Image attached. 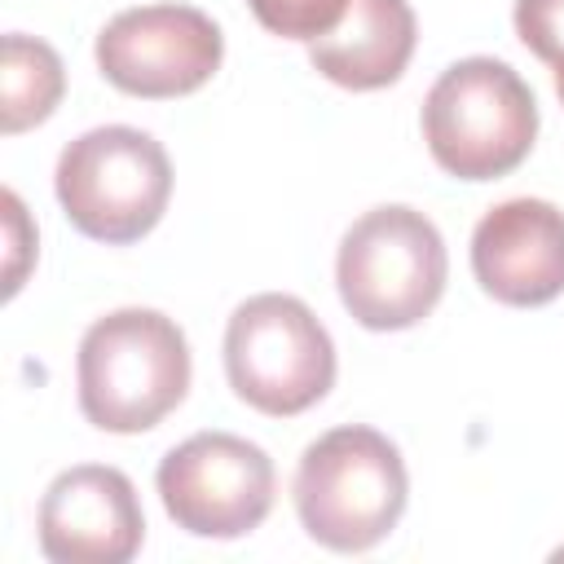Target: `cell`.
Wrapping results in <instances>:
<instances>
[{"label": "cell", "mask_w": 564, "mask_h": 564, "mask_svg": "<svg viewBox=\"0 0 564 564\" xmlns=\"http://www.w3.org/2000/svg\"><path fill=\"white\" fill-rule=\"evenodd\" d=\"M79 410L101 432H150L185 401L189 344L159 308H115L97 317L75 357Z\"/></svg>", "instance_id": "6da1fadb"}, {"label": "cell", "mask_w": 564, "mask_h": 564, "mask_svg": "<svg viewBox=\"0 0 564 564\" xmlns=\"http://www.w3.org/2000/svg\"><path fill=\"white\" fill-rule=\"evenodd\" d=\"M295 516L304 533L330 551H370L383 542L410 498L401 449L361 423L317 436L295 467Z\"/></svg>", "instance_id": "7a4b0ae2"}, {"label": "cell", "mask_w": 564, "mask_h": 564, "mask_svg": "<svg viewBox=\"0 0 564 564\" xmlns=\"http://www.w3.org/2000/svg\"><path fill=\"white\" fill-rule=\"evenodd\" d=\"M538 137L533 88L498 57H463L423 97V141L458 181H494L520 167Z\"/></svg>", "instance_id": "3957f363"}, {"label": "cell", "mask_w": 564, "mask_h": 564, "mask_svg": "<svg viewBox=\"0 0 564 564\" xmlns=\"http://www.w3.org/2000/svg\"><path fill=\"white\" fill-rule=\"evenodd\" d=\"M445 273L449 256L441 229L405 203L357 216L335 256L339 300L366 330L419 326L445 295Z\"/></svg>", "instance_id": "277c9868"}, {"label": "cell", "mask_w": 564, "mask_h": 564, "mask_svg": "<svg viewBox=\"0 0 564 564\" xmlns=\"http://www.w3.org/2000/svg\"><path fill=\"white\" fill-rule=\"evenodd\" d=\"M53 189L66 220L84 238L123 247L163 220L172 198V163L150 132L106 123L62 150Z\"/></svg>", "instance_id": "5b68a950"}, {"label": "cell", "mask_w": 564, "mask_h": 564, "mask_svg": "<svg viewBox=\"0 0 564 564\" xmlns=\"http://www.w3.org/2000/svg\"><path fill=\"white\" fill-rule=\"evenodd\" d=\"M229 388L260 414H300L335 383V344L295 295L264 291L234 308L225 326Z\"/></svg>", "instance_id": "8992f818"}, {"label": "cell", "mask_w": 564, "mask_h": 564, "mask_svg": "<svg viewBox=\"0 0 564 564\" xmlns=\"http://www.w3.org/2000/svg\"><path fill=\"white\" fill-rule=\"evenodd\" d=\"M159 498L194 538H242L273 511V458L234 432H198L163 454Z\"/></svg>", "instance_id": "52a82bcc"}, {"label": "cell", "mask_w": 564, "mask_h": 564, "mask_svg": "<svg viewBox=\"0 0 564 564\" xmlns=\"http://www.w3.org/2000/svg\"><path fill=\"white\" fill-rule=\"evenodd\" d=\"M220 57L225 35L194 4H137L97 35L101 75L132 97H185L216 75Z\"/></svg>", "instance_id": "ba28073f"}, {"label": "cell", "mask_w": 564, "mask_h": 564, "mask_svg": "<svg viewBox=\"0 0 564 564\" xmlns=\"http://www.w3.org/2000/svg\"><path fill=\"white\" fill-rule=\"evenodd\" d=\"M141 538L145 516L119 467H66L40 498V551L57 564H123Z\"/></svg>", "instance_id": "9c48e42d"}, {"label": "cell", "mask_w": 564, "mask_h": 564, "mask_svg": "<svg viewBox=\"0 0 564 564\" xmlns=\"http://www.w3.org/2000/svg\"><path fill=\"white\" fill-rule=\"evenodd\" d=\"M471 273L498 304H551L564 291V212L546 198L489 207L471 234Z\"/></svg>", "instance_id": "30bf717a"}, {"label": "cell", "mask_w": 564, "mask_h": 564, "mask_svg": "<svg viewBox=\"0 0 564 564\" xmlns=\"http://www.w3.org/2000/svg\"><path fill=\"white\" fill-rule=\"evenodd\" d=\"M419 40V22L410 0H348L339 26L308 44L313 70L330 84L370 93L401 79Z\"/></svg>", "instance_id": "8fae6325"}, {"label": "cell", "mask_w": 564, "mask_h": 564, "mask_svg": "<svg viewBox=\"0 0 564 564\" xmlns=\"http://www.w3.org/2000/svg\"><path fill=\"white\" fill-rule=\"evenodd\" d=\"M66 93V70L53 44L9 31L0 48V128L4 137H18L35 123H44Z\"/></svg>", "instance_id": "7c38bea8"}, {"label": "cell", "mask_w": 564, "mask_h": 564, "mask_svg": "<svg viewBox=\"0 0 564 564\" xmlns=\"http://www.w3.org/2000/svg\"><path fill=\"white\" fill-rule=\"evenodd\" d=\"M247 4L264 31L282 35V40H304V44H313L317 35L339 26V18L348 9V0H247Z\"/></svg>", "instance_id": "4fadbf2b"}, {"label": "cell", "mask_w": 564, "mask_h": 564, "mask_svg": "<svg viewBox=\"0 0 564 564\" xmlns=\"http://www.w3.org/2000/svg\"><path fill=\"white\" fill-rule=\"evenodd\" d=\"M516 35L542 62L564 57V0H516Z\"/></svg>", "instance_id": "5bb4252c"}, {"label": "cell", "mask_w": 564, "mask_h": 564, "mask_svg": "<svg viewBox=\"0 0 564 564\" xmlns=\"http://www.w3.org/2000/svg\"><path fill=\"white\" fill-rule=\"evenodd\" d=\"M35 256V229L26 220V207L13 189H4V295H13L26 278V264Z\"/></svg>", "instance_id": "9a60e30c"}, {"label": "cell", "mask_w": 564, "mask_h": 564, "mask_svg": "<svg viewBox=\"0 0 564 564\" xmlns=\"http://www.w3.org/2000/svg\"><path fill=\"white\" fill-rule=\"evenodd\" d=\"M555 93H560V101H564V57L555 62Z\"/></svg>", "instance_id": "2e32d148"}]
</instances>
